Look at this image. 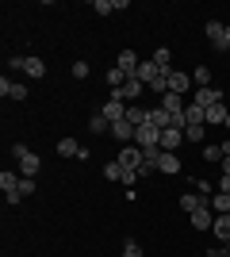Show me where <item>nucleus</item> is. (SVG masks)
<instances>
[{"mask_svg": "<svg viewBox=\"0 0 230 257\" xmlns=\"http://www.w3.org/2000/svg\"><path fill=\"white\" fill-rule=\"evenodd\" d=\"M134 146H142V150H153V146H161V127H153V123H142V127H134Z\"/></svg>", "mask_w": 230, "mask_h": 257, "instance_id": "1", "label": "nucleus"}, {"mask_svg": "<svg viewBox=\"0 0 230 257\" xmlns=\"http://www.w3.org/2000/svg\"><path fill=\"white\" fill-rule=\"evenodd\" d=\"M115 161H119L123 169H142V165H146V154H142V146H123V154Z\"/></svg>", "mask_w": 230, "mask_h": 257, "instance_id": "2", "label": "nucleus"}, {"mask_svg": "<svg viewBox=\"0 0 230 257\" xmlns=\"http://www.w3.org/2000/svg\"><path fill=\"white\" fill-rule=\"evenodd\" d=\"M142 92H146V85L138 81V77H127V85H123V88H111V96H119L123 104H127V100H138Z\"/></svg>", "mask_w": 230, "mask_h": 257, "instance_id": "3", "label": "nucleus"}, {"mask_svg": "<svg viewBox=\"0 0 230 257\" xmlns=\"http://www.w3.org/2000/svg\"><path fill=\"white\" fill-rule=\"evenodd\" d=\"M192 104H199L203 111H207L211 104H222V88H215V85L211 88H196V92H192Z\"/></svg>", "mask_w": 230, "mask_h": 257, "instance_id": "4", "label": "nucleus"}, {"mask_svg": "<svg viewBox=\"0 0 230 257\" xmlns=\"http://www.w3.org/2000/svg\"><path fill=\"white\" fill-rule=\"evenodd\" d=\"M0 96H4V100H27V85H23V81L0 77Z\"/></svg>", "mask_w": 230, "mask_h": 257, "instance_id": "5", "label": "nucleus"}, {"mask_svg": "<svg viewBox=\"0 0 230 257\" xmlns=\"http://www.w3.org/2000/svg\"><path fill=\"white\" fill-rule=\"evenodd\" d=\"M100 115L108 119V123H119V119H127V104H123L119 96H108V104H104V111Z\"/></svg>", "mask_w": 230, "mask_h": 257, "instance_id": "6", "label": "nucleus"}, {"mask_svg": "<svg viewBox=\"0 0 230 257\" xmlns=\"http://www.w3.org/2000/svg\"><path fill=\"white\" fill-rule=\"evenodd\" d=\"M20 181H23V177H20L16 169H4V173H0V188H4V200H8V196H20ZM20 200H23V196H20Z\"/></svg>", "mask_w": 230, "mask_h": 257, "instance_id": "7", "label": "nucleus"}, {"mask_svg": "<svg viewBox=\"0 0 230 257\" xmlns=\"http://www.w3.org/2000/svg\"><path fill=\"white\" fill-rule=\"evenodd\" d=\"M184 142V127H165L161 131V150H169V154H176V146Z\"/></svg>", "mask_w": 230, "mask_h": 257, "instance_id": "8", "label": "nucleus"}, {"mask_svg": "<svg viewBox=\"0 0 230 257\" xmlns=\"http://www.w3.org/2000/svg\"><path fill=\"white\" fill-rule=\"evenodd\" d=\"M108 135L131 146V142H134V123H131V119H119V123H111V131H108Z\"/></svg>", "mask_w": 230, "mask_h": 257, "instance_id": "9", "label": "nucleus"}, {"mask_svg": "<svg viewBox=\"0 0 230 257\" xmlns=\"http://www.w3.org/2000/svg\"><path fill=\"white\" fill-rule=\"evenodd\" d=\"M165 77H169V92H176V96H184L188 88H192V77H188V73H176V69H169Z\"/></svg>", "mask_w": 230, "mask_h": 257, "instance_id": "10", "label": "nucleus"}, {"mask_svg": "<svg viewBox=\"0 0 230 257\" xmlns=\"http://www.w3.org/2000/svg\"><path fill=\"white\" fill-rule=\"evenodd\" d=\"M161 73H165V69H157V65H153V62H142V65H138V69H134V77H138V81H142L146 88H150V85H153V81H157V77H161Z\"/></svg>", "mask_w": 230, "mask_h": 257, "instance_id": "11", "label": "nucleus"}, {"mask_svg": "<svg viewBox=\"0 0 230 257\" xmlns=\"http://www.w3.org/2000/svg\"><path fill=\"white\" fill-rule=\"evenodd\" d=\"M192 226H196V230H211V226H215V211H211V204L199 207V211H192Z\"/></svg>", "mask_w": 230, "mask_h": 257, "instance_id": "12", "label": "nucleus"}, {"mask_svg": "<svg viewBox=\"0 0 230 257\" xmlns=\"http://www.w3.org/2000/svg\"><path fill=\"white\" fill-rule=\"evenodd\" d=\"M203 31H207V39H211V46H215V50H222V43H226V27H222L219 20H211L207 27H203Z\"/></svg>", "mask_w": 230, "mask_h": 257, "instance_id": "13", "label": "nucleus"}, {"mask_svg": "<svg viewBox=\"0 0 230 257\" xmlns=\"http://www.w3.org/2000/svg\"><path fill=\"white\" fill-rule=\"evenodd\" d=\"M115 65H119L127 77H134V69H138L142 62H138V54H134V50H119V62H115Z\"/></svg>", "mask_w": 230, "mask_h": 257, "instance_id": "14", "label": "nucleus"}, {"mask_svg": "<svg viewBox=\"0 0 230 257\" xmlns=\"http://www.w3.org/2000/svg\"><path fill=\"white\" fill-rule=\"evenodd\" d=\"M211 230H215V238L226 246V242H230V211L226 215H215V226H211Z\"/></svg>", "mask_w": 230, "mask_h": 257, "instance_id": "15", "label": "nucleus"}, {"mask_svg": "<svg viewBox=\"0 0 230 257\" xmlns=\"http://www.w3.org/2000/svg\"><path fill=\"white\" fill-rule=\"evenodd\" d=\"M207 204H211V196H192V192H188V196H180V207H184L188 215H192V211H199V207H207Z\"/></svg>", "mask_w": 230, "mask_h": 257, "instance_id": "16", "label": "nucleus"}, {"mask_svg": "<svg viewBox=\"0 0 230 257\" xmlns=\"http://www.w3.org/2000/svg\"><path fill=\"white\" fill-rule=\"evenodd\" d=\"M157 169L173 177V173H180V158H176V154H169V150H161V161H157Z\"/></svg>", "mask_w": 230, "mask_h": 257, "instance_id": "17", "label": "nucleus"}, {"mask_svg": "<svg viewBox=\"0 0 230 257\" xmlns=\"http://www.w3.org/2000/svg\"><path fill=\"white\" fill-rule=\"evenodd\" d=\"M150 62L157 65V69H173V54H169V46H157V50L150 54Z\"/></svg>", "mask_w": 230, "mask_h": 257, "instance_id": "18", "label": "nucleus"}, {"mask_svg": "<svg viewBox=\"0 0 230 257\" xmlns=\"http://www.w3.org/2000/svg\"><path fill=\"white\" fill-rule=\"evenodd\" d=\"M23 73H27V77H35V81H43V77H46V62H43V58H27Z\"/></svg>", "mask_w": 230, "mask_h": 257, "instance_id": "19", "label": "nucleus"}, {"mask_svg": "<svg viewBox=\"0 0 230 257\" xmlns=\"http://www.w3.org/2000/svg\"><path fill=\"white\" fill-rule=\"evenodd\" d=\"M81 150H85V146H81L77 139H62L58 142V154H62V158H81Z\"/></svg>", "mask_w": 230, "mask_h": 257, "instance_id": "20", "label": "nucleus"}, {"mask_svg": "<svg viewBox=\"0 0 230 257\" xmlns=\"http://www.w3.org/2000/svg\"><path fill=\"white\" fill-rule=\"evenodd\" d=\"M226 115H230V111L222 104H211L207 111H203V123H226Z\"/></svg>", "mask_w": 230, "mask_h": 257, "instance_id": "21", "label": "nucleus"}, {"mask_svg": "<svg viewBox=\"0 0 230 257\" xmlns=\"http://www.w3.org/2000/svg\"><path fill=\"white\" fill-rule=\"evenodd\" d=\"M211 211H215V215H226L230 211V192H215V196H211Z\"/></svg>", "mask_w": 230, "mask_h": 257, "instance_id": "22", "label": "nucleus"}, {"mask_svg": "<svg viewBox=\"0 0 230 257\" xmlns=\"http://www.w3.org/2000/svg\"><path fill=\"white\" fill-rule=\"evenodd\" d=\"M150 123H153V127H173V115H169V111H165V107H153V111H150Z\"/></svg>", "mask_w": 230, "mask_h": 257, "instance_id": "23", "label": "nucleus"}, {"mask_svg": "<svg viewBox=\"0 0 230 257\" xmlns=\"http://www.w3.org/2000/svg\"><path fill=\"white\" fill-rule=\"evenodd\" d=\"M104 81H108V85H111V88H123V85H127V73H123L119 65H111L108 73H104Z\"/></svg>", "mask_w": 230, "mask_h": 257, "instance_id": "24", "label": "nucleus"}, {"mask_svg": "<svg viewBox=\"0 0 230 257\" xmlns=\"http://www.w3.org/2000/svg\"><path fill=\"white\" fill-rule=\"evenodd\" d=\"M92 12H100V16H111V12H119V0H92Z\"/></svg>", "mask_w": 230, "mask_h": 257, "instance_id": "25", "label": "nucleus"}, {"mask_svg": "<svg viewBox=\"0 0 230 257\" xmlns=\"http://www.w3.org/2000/svg\"><path fill=\"white\" fill-rule=\"evenodd\" d=\"M88 131H92V135H108L111 123H108L104 115H92V119H88Z\"/></svg>", "mask_w": 230, "mask_h": 257, "instance_id": "26", "label": "nucleus"}, {"mask_svg": "<svg viewBox=\"0 0 230 257\" xmlns=\"http://www.w3.org/2000/svg\"><path fill=\"white\" fill-rule=\"evenodd\" d=\"M188 123H203V107H199V104L184 107V127H188Z\"/></svg>", "mask_w": 230, "mask_h": 257, "instance_id": "27", "label": "nucleus"}, {"mask_svg": "<svg viewBox=\"0 0 230 257\" xmlns=\"http://www.w3.org/2000/svg\"><path fill=\"white\" fill-rule=\"evenodd\" d=\"M192 81H196V88H211V69H207V65H199L196 73H192Z\"/></svg>", "mask_w": 230, "mask_h": 257, "instance_id": "28", "label": "nucleus"}, {"mask_svg": "<svg viewBox=\"0 0 230 257\" xmlns=\"http://www.w3.org/2000/svg\"><path fill=\"white\" fill-rule=\"evenodd\" d=\"M184 142H203V123H188L184 127Z\"/></svg>", "mask_w": 230, "mask_h": 257, "instance_id": "29", "label": "nucleus"}, {"mask_svg": "<svg viewBox=\"0 0 230 257\" xmlns=\"http://www.w3.org/2000/svg\"><path fill=\"white\" fill-rule=\"evenodd\" d=\"M138 177H142L138 169H123V177H119V181L127 184V192H134V184H138Z\"/></svg>", "mask_w": 230, "mask_h": 257, "instance_id": "30", "label": "nucleus"}, {"mask_svg": "<svg viewBox=\"0 0 230 257\" xmlns=\"http://www.w3.org/2000/svg\"><path fill=\"white\" fill-rule=\"evenodd\" d=\"M104 177H108V181H119V177H123V165H119V161H108V165H104Z\"/></svg>", "mask_w": 230, "mask_h": 257, "instance_id": "31", "label": "nucleus"}, {"mask_svg": "<svg viewBox=\"0 0 230 257\" xmlns=\"http://www.w3.org/2000/svg\"><path fill=\"white\" fill-rule=\"evenodd\" d=\"M123 257H142V246H138L134 238H127V246H123Z\"/></svg>", "mask_w": 230, "mask_h": 257, "instance_id": "32", "label": "nucleus"}, {"mask_svg": "<svg viewBox=\"0 0 230 257\" xmlns=\"http://www.w3.org/2000/svg\"><path fill=\"white\" fill-rule=\"evenodd\" d=\"M69 73H73L77 81H85V77L92 73V69H88V62H73V69H69Z\"/></svg>", "mask_w": 230, "mask_h": 257, "instance_id": "33", "label": "nucleus"}, {"mask_svg": "<svg viewBox=\"0 0 230 257\" xmlns=\"http://www.w3.org/2000/svg\"><path fill=\"white\" fill-rule=\"evenodd\" d=\"M20 196H35V177H23L20 181Z\"/></svg>", "mask_w": 230, "mask_h": 257, "instance_id": "34", "label": "nucleus"}, {"mask_svg": "<svg viewBox=\"0 0 230 257\" xmlns=\"http://www.w3.org/2000/svg\"><path fill=\"white\" fill-rule=\"evenodd\" d=\"M203 158H207V161H219L222 158V146H203Z\"/></svg>", "mask_w": 230, "mask_h": 257, "instance_id": "35", "label": "nucleus"}, {"mask_svg": "<svg viewBox=\"0 0 230 257\" xmlns=\"http://www.w3.org/2000/svg\"><path fill=\"white\" fill-rule=\"evenodd\" d=\"M23 65H27V58H23V54H12V58H8V69H23Z\"/></svg>", "mask_w": 230, "mask_h": 257, "instance_id": "36", "label": "nucleus"}, {"mask_svg": "<svg viewBox=\"0 0 230 257\" xmlns=\"http://www.w3.org/2000/svg\"><path fill=\"white\" fill-rule=\"evenodd\" d=\"M207 257H230V249H226V246H215V249H211Z\"/></svg>", "mask_w": 230, "mask_h": 257, "instance_id": "37", "label": "nucleus"}, {"mask_svg": "<svg viewBox=\"0 0 230 257\" xmlns=\"http://www.w3.org/2000/svg\"><path fill=\"white\" fill-rule=\"evenodd\" d=\"M215 192H230V177H222V181L215 184Z\"/></svg>", "mask_w": 230, "mask_h": 257, "instance_id": "38", "label": "nucleus"}, {"mask_svg": "<svg viewBox=\"0 0 230 257\" xmlns=\"http://www.w3.org/2000/svg\"><path fill=\"white\" fill-rule=\"evenodd\" d=\"M222 177H230V158H222Z\"/></svg>", "mask_w": 230, "mask_h": 257, "instance_id": "39", "label": "nucleus"}, {"mask_svg": "<svg viewBox=\"0 0 230 257\" xmlns=\"http://www.w3.org/2000/svg\"><path fill=\"white\" fill-rule=\"evenodd\" d=\"M222 158H230V139H226V142H222Z\"/></svg>", "mask_w": 230, "mask_h": 257, "instance_id": "40", "label": "nucleus"}, {"mask_svg": "<svg viewBox=\"0 0 230 257\" xmlns=\"http://www.w3.org/2000/svg\"><path fill=\"white\" fill-rule=\"evenodd\" d=\"M222 50H230V23H226V43H222Z\"/></svg>", "mask_w": 230, "mask_h": 257, "instance_id": "41", "label": "nucleus"}, {"mask_svg": "<svg viewBox=\"0 0 230 257\" xmlns=\"http://www.w3.org/2000/svg\"><path fill=\"white\" fill-rule=\"evenodd\" d=\"M222 127H230V115H226V123H222Z\"/></svg>", "mask_w": 230, "mask_h": 257, "instance_id": "42", "label": "nucleus"}, {"mask_svg": "<svg viewBox=\"0 0 230 257\" xmlns=\"http://www.w3.org/2000/svg\"><path fill=\"white\" fill-rule=\"evenodd\" d=\"M226 249H230V242H226Z\"/></svg>", "mask_w": 230, "mask_h": 257, "instance_id": "43", "label": "nucleus"}]
</instances>
